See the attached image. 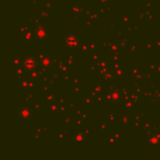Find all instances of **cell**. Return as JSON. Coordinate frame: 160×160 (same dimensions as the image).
<instances>
[{"instance_id": "obj_1", "label": "cell", "mask_w": 160, "mask_h": 160, "mask_svg": "<svg viewBox=\"0 0 160 160\" xmlns=\"http://www.w3.org/2000/svg\"><path fill=\"white\" fill-rule=\"evenodd\" d=\"M36 36H37V39H39V40H45L47 39L46 29H44V28H37Z\"/></svg>"}, {"instance_id": "obj_2", "label": "cell", "mask_w": 160, "mask_h": 160, "mask_svg": "<svg viewBox=\"0 0 160 160\" xmlns=\"http://www.w3.org/2000/svg\"><path fill=\"white\" fill-rule=\"evenodd\" d=\"M35 66H36V63L33 58H27L25 61V68L26 69H33Z\"/></svg>"}, {"instance_id": "obj_3", "label": "cell", "mask_w": 160, "mask_h": 160, "mask_svg": "<svg viewBox=\"0 0 160 160\" xmlns=\"http://www.w3.org/2000/svg\"><path fill=\"white\" fill-rule=\"evenodd\" d=\"M67 44L69 47H75L77 45L76 39L74 37H71V36H69V37H68V39H67Z\"/></svg>"}, {"instance_id": "obj_4", "label": "cell", "mask_w": 160, "mask_h": 160, "mask_svg": "<svg viewBox=\"0 0 160 160\" xmlns=\"http://www.w3.org/2000/svg\"><path fill=\"white\" fill-rule=\"evenodd\" d=\"M40 64L42 65L43 67H47L51 64V61H50V59H48L46 56H44V58L40 60Z\"/></svg>"}, {"instance_id": "obj_5", "label": "cell", "mask_w": 160, "mask_h": 160, "mask_svg": "<svg viewBox=\"0 0 160 160\" xmlns=\"http://www.w3.org/2000/svg\"><path fill=\"white\" fill-rule=\"evenodd\" d=\"M15 59H16V61H14V59H13V60H12V64H14L15 65V63L18 65V64H19V62H20V60H19V58H18V57H15Z\"/></svg>"}]
</instances>
